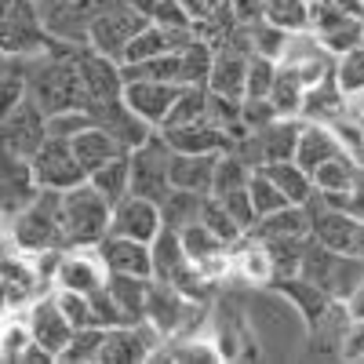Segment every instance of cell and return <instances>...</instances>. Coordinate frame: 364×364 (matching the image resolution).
<instances>
[{
	"label": "cell",
	"mask_w": 364,
	"mask_h": 364,
	"mask_svg": "<svg viewBox=\"0 0 364 364\" xmlns=\"http://www.w3.org/2000/svg\"><path fill=\"white\" fill-rule=\"evenodd\" d=\"M321 8L336 11V15H350V18H364V0H317Z\"/></svg>",
	"instance_id": "obj_54"
},
{
	"label": "cell",
	"mask_w": 364,
	"mask_h": 364,
	"mask_svg": "<svg viewBox=\"0 0 364 364\" xmlns=\"http://www.w3.org/2000/svg\"><path fill=\"white\" fill-rule=\"evenodd\" d=\"M161 204L146 200V197H120L113 208H109V233L117 237H132V240H142V245H149L157 233H161Z\"/></svg>",
	"instance_id": "obj_17"
},
{
	"label": "cell",
	"mask_w": 364,
	"mask_h": 364,
	"mask_svg": "<svg viewBox=\"0 0 364 364\" xmlns=\"http://www.w3.org/2000/svg\"><path fill=\"white\" fill-rule=\"evenodd\" d=\"M336 154H346V149L339 146V139H336V132H331L328 124H321V120H302L291 161L314 175V168H321L328 157H336Z\"/></svg>",
	"instance_id": "obj_26"
},
{
	"label": "cell",
	"mask_w": 364,
	"mask_h": 364,
	"mask_svg": "<svg viewBox=\"0 0 364 364\" xmlns=\"http://www.w3.org/2000/svg\"><path fill=\"white\" fill-rule=\"evenodd\" d=\"M22 317H26V324H29V336H33V343H41L44 350H51L55 360H58V350H63V346L70 343V336H73V324L63 317V310H58L55 288L29 302V306L22 310Z\"/></svg>",
	"instance_id": "obj_18"
},
{
	"label": "cell",
	"mask_w": 364,
	"mask_h": 364,
	"mask_svg": "<svg viewBox=\"0 0 364 364\" xmlns=\"http://www.w3.org/2000/svg\"><path fill=\"white\" fill-rule=\"evenodd\" d=\"M252 164L233 154V149H226V154H219L215 161V178H211V193H230V190H245L248 178H252Z\"/></svg>",
	"instance_id": "obj_41"
},
{
	"label": "cell",
	"mask_w": 364,
	"mask_h": 364,
	"mask_svg": "<svg viewBox=\"0 0 364 364\" xmlns=\"http://www.w3.org/2000/svg\"><path fill=\"white\" fill-rule=\"evenodd\" d=\"M273 291H277L288 306L299 314V321L302 324H314L328 306H331V295H324L310 277H302V273H291V277H281V281H273L269 284Z\"/></svg>",
	"instance_id": "obj_25"
},
{
	"label": "cell",
	"mask_w": 364,
	"mask_h": 364,
	"mask_svg": "<svg viewBox=\"0 0 364 364\" xmlns=\"http://www.w3.org/2000/svg\"><path fill=\"white\" fill-rule=\"evenodd\" d=\"M102 336H106V328H95V324H87V328H73L70 343H66L63 350H58V360H63V364H95V360H99Z\"/></svg>",
	"instance_id": "obj_40"
},
{
	"label": "cell",
	"mask_w": 364,
	"mask_h": 364,
	"mask_svg": "<svg viewBox=\"0 0 364 364\" xmlns=\"http://www.w3.org/2000/svg\"><path fill=\"white\" fill-rule=\"evenodd\" d=\"M343 306H346V314H350V317H364V273H360L357 288L350 291V299L343 302Z\"/></svg>",
	"instance_id": "obj_55"
},
{
	"label": "cell",
	"mask_w": 364,
	"mask_h": 364,
	"mask_svg": "<svg viewBox=\"0 0 364 364\" xmlns=\"http://www.w3.org/2000/svg\"><path fill=\"white\" fill-rule=\"evenodd\" d=\"M204 200L208 193H193V190H171L164 200H161V223L168 230H186L193 223H200V211H204Z\"/></svg>",
	"instance_id": "obj_34"
},
{
	"label": "cell",
	"mask_w": 364,
	"mask_h": 364,
	"mask_svg": "<svg viewBox=\"0 0 364 364\" xmlns=\"http://www.w3.org/2000/svg\"><path fill=\"white\" fill-rule=\"evenodd\" d=\"M230 273L240 277L248 288H269L273 284V255L262 240H255L252 233H245L230 248Z\"/></svg>",
	"instance_id": "obj_22"
},
{
	"label": "cell",
	"mask_w": 364,
	"mask_h": 364,
	"mask_svg": "<svg viewBox=\"0 0 364 364\" xmlns=\"http://www.w3.org/2000/svg\"><path fill=\"white\" fill-rule=\"evenodd\" d=\"M29 164H33V178H37L41 190H70V186H80V182L87 178V171L80 168L70 139L48 135V139L33 149Z\"/></svg>",
	"instance_id": "obj_10"
},
{
	"label": "cell",
	"mask_w": 364,
	"mask_h": 364,
	"mask_svg": "<svg viewBox=\"0 0 364 364\" xmlns=\"http://www.w3.org/2000/svg\"><path fill=\"white\" fill-rule=\"evenodd\" d=\"M331 77L343 87L346 99H360L364 95V44L336 55V66H331Z\"/></svg>",
	"instance_id": "obj_39"
},
{
	"label": "cell",
	"mask_w": 364,
	"mask_h": 364,
	"mask_svg": "<svg viewBox=\"0 0 364 364\" xmlns=\"http://www.w3.org/2000/svg\"><path fill=\"white\" fill-rule=\"evenodd\" d=\"M22 70H26V95L44 117L63 109H84V91L73 66V44H51L41 55H26Z\"/></svg>",
	"instance_id": "obj_1"
},
{
	"label": "cell",
	"mask_w": 364,
	"mask_h": 364,
	"mask_svg": "<svg viewBox=\"0 0 364 364\" xmlns=\"http://www.w3.org/2000/svg\"><path fill=\"white\" fill-rule=\"evenodd\" d=\"M73 66H77V77H80L84 109L87 113H95L99 106L120 99V87H124L120 63L106 58L102 51H95L91 44H73Z\"/></svg>",
	"instance_id": "obj_9"
},
{
	"label": "cell",
	"mask_w": 364,
	"mask_h": 364,
	"mask_svg": "<svg viewBox=\"0 0 364 364\" xmlns=\"http://www.w3.org/2000/svg\"><path fill=\"white\" fill-rule=\"evenodd\" d=\"M70 146H73V154H77V161H80L84 171H95V168L106 164L109 157L128 154V149H120V142H117L106 128H99V124H87L84 132H77V135L70 139Z\"/></svg>",
	"instance_id": "obj_31"
},
{
	"label": "cell",
	"mask_w": 364,
	"mask_h": 364,
	"mask_svg": "<svg viewBox=\"0 0 364 364\" xmlns=\"http://www.w3.org/2000/svg\"><path fill=\"white\" fill-rule=\"evenodd\" d=\"M273 77H277V63L262 55H248V70H245V99H269Z\"/></svg>",
	"instance_id": "obj_47"
},
{
	"label": "cell",
	"mask_w": 364,
	"mask_h": 364,
	"mask_svg": "<svg viewBox=\"0 0 364 364\" xmlns=\"http://www.w3.org/2000/svg\"><path fill=\"white\" fill-rule=\"evenodd\" d=\"M87 306H91V324L95 328H117V324H124V317H120V310L113 306V299L106 288H95L87 295Z\"/></svg>",
	"instance_id": "obj_51"
},
{
	"label": "cell",
	"mask_w": 364,
	"mask_h": 364,
	"mask_svg": "<svg viewBox=\"0 0 364 364\" xmlns=\"http://www.w3.org/2000/svg\"><path fill=\"white\" fill-rule=\"evenodd\" d=\"M146 26V15L139 8H132L128 0H102L95 18H91V29H87V44L102 51L106 58L120 63L124 48L132 44V37Z\"/></svg>",
	"instance_id": "obj_7"
},
{
	"label": "cell",
	"mask_w": 364,
	"mask_h": 364,
	"mask_svg": "<svg viewBox=\"0 0 364 364\" xmlns=\"http://www.w3.org/2000/svg\"><path fill=\"white\" fill-rule=\"evenodd\" d=\"M0 310L8 314V291H4V277H0Z\"/></svg>",
	"instance_id": "obj_59"
},
{
	"label": "cell",
	"mask_w": 364,
	"mask_h": 364,
	"mask_svg": "<svg viewBox=\"0 0 364 364\" xmlns=\"http://www.w3.org/2000/svg\"><path fill=\"white\" fill-rule=\"evenodd\" d=\"M248 41H252V55H262V58H273V63H277V58L284 55L288 33L277 29V26H269V22H262V18H255L248 26Z\"/></svg>",
	"instance_id": "obj_44"
},
{
	"label": "cell",
	"mask_w": 364,
	"mask_h": 364,
	"mask_svg": "<svg viewBox=\"0 0 364 364\" xmlns=\"http://www.w3.org/2000/svg\"><path fill=\"white\" fill-rule=\"evenodd\" d=\"M48 139V117L29 102V95L0 117V149H11V154L33 157V149Z\"/></svg>",
	"instance_id": "obj_14"
},
{
	"label": "cell",
	"mask_w": 364,
	"mask_h": 364,
	"mask_svg": "<svg viewBox=\"0 0 364 364\" xmlns=\"http://www.w3.org/2000/svg\"><path fill=\"white\" fill-rule=\"evenodd\" d=\"M211 55H215V48H211L208 41L190 37L178 48V84L182 87H204L208 70H211Z\"/></svg>",
	"instance_id": "obj_35"
},
{
	"label": "cell",
	"mask_w": 364,
	"mask_h": 364,
	"mask_svg": "<svg viewBox=\"0 0 364 364\" xmlns=\"http://www.w3.org/2000/svg\"><path fill=\"white\" fill-rule=\"evenodd\" d=\"M204 117H208V87H182L164 124H186V120H204Z\"/></svg>",
	"instance_id": "obj_45"
},
{
	"label": "cell",
	"mask_w": 364,
	"mask_h": 364,
	"mask_svg": "<svg viewBox=\"0 0 364 364\" xmlns=\"http://www.w3.org/2000/svg\"><path fill=\"white\" fill-rule=\"evenodd\" d=\"M343 113H350V99L343 95V87L336 84V77H324V80L306 87V95H302V109H299L302 120H321V124H331V120L343 117Z\"/></svg>",
	"instance_id": "obj_29"
},
{
	"label": "cell",
	"mask_w": 364,
	"mask_h": 364,
	"mask_svg": "<svg viewBox=\"0 0 364 364\" xmlns=\"http://www.w3.org/2000/svg\"><path fill=\"white\" fill-rule=\"evenodd\" d=\"M102 0H37L44 29L55 44H87V29Z\"/></svg>",
	"instance_id": "obj_11"
},
{
	"label": "cell",
	"mask_w": 364,
	"mask_h": 364,
	"mask_svg": "<svg viewBox=\"0 0 364 364\" xmlns=\"http://www.w3.org/2000/svg\"><path fill=\"white\" fill-rule=\"evenodd\" d=\"M4 317H8V314H4V310H0V331H4Z\"/></svg>",
	"instance_id": "obj_60"
},
{
	"label": "cell",
	"mask_w": 364,
	"mask_h": 364,
	"mask_svg": "<svg viewBox=\"0 0 364 364\" xmlns=\"http://www.w3.org/2000/svg\"><path fill=\"white\" fill-rule=\"evenodd\" d=\"M168 164H171V146L161 139V132H154L146 142H139L135 149H128V168H132V193L161 204L171 193V178H168Z\"/></svg>",
	"instance_id": "obj_8"
},
{
	"label": "cell",
	"mask_w": 364,
	"mask_h": 364,
	"mask_svg": "<svg viewBox=\"0 0 364 364\" xmlns=\"http://www.w3.org/2000/svg\"><path fill=\"white\" fill-rule=\"evenodd\" d=\"M259 171L288 197V204H306L314 197V175L306 168H299L295 161H269Z\"/></svg>",
	"instance_id": "obj_33"
},
{
	"label": "cell",
	"mask_w": 364,
	"mask_h": 364,
	"mask_svg": "<svg viewBox=\"0 0 364 364\" xmlns=\"http://www.w3.org/2000/svg\"><path fill=\"white\" fill-rule=\"evenodd\" d=\"M343 357L346 360H364V317H350L346 336H343Z\"/></svg>",
	"instance_id": "obj_53"
},
{
	"label": "cell",
	"mask_w": 364,
	"mask_h": 364,
	"mask_svg": "<svg viewBox=\"0 0 364 364\" xmlns=\"http://www.w3.org/2000/svg\"><path fill=\"white\" fill-rule=\"evenodd\" d=\"M248 200H252V211H255V223H259L262 215H273V211L288 208V197L273 186V182H269L259 168H255L252 178H248Z\"/></svg>",
	"instance_id": "obj_42"
},
{
	"label": "cell",
	"mask_w": 364,
	"mask_h": 364,
	"mask_svg": "<svg viewBox=\"0 0 364 364\" xmlns=\"http://www.w3.org/2000/svg\"><path fill=\"white\" fill-rule=\"evenodd\" d=\"M182 84H171V80H124V87H120V99H124V106L132 113H139L149 128H161L175 99H178Z\"/></svg>",
	"instance_id": "obj_16"
},
{
	"label": "cell",
	"mask_w": 364,
	"mask_h": 364,
	"mask_svg": "<svg viewBox=\"0 0 364 364\" xmlns=\"http://www.w3.org/2000/svg\"><path fill=\"white\" fill-rule=\"evenodd\" d=\"M55 302H58V310H63V317H66L73 328H87V324H91V306H87V295L55 288Z\"/></svg>",
	"instance_id": "obj_50"
},
{
	"label": "cell",
	"mask_w": 364,
	"mask_h": 364,
	"mask_svg": "<svg viewBox=\"0 0 364 364\" xmlns=\"http://www.w3.org/2000/svg\"><path fill=\"white\" fill-rule=\"evenodd\" d=\"M299 273H302V277H310L324 295L346 302L350 291H353L357 281H360V273H364V259L353 255V252H331V248L317 245V240L310 237L306 248H302Z\"/></svg>",
	"instance_id": "obj_4"
},
{
	"label": "cell",
	"mask_w": 364,
	"mask_h": 364,
	"mask_svg": "<svg viewBox=\"0 0 364 364\" xmlns=\"http://www.w3.org/2000/svg\"><path fill=\"white\" fill-rule=\"evenodd\" d=\"M91 117H95L99 128H106V132L120 142V149H135L139 142H146L149 135L157 132V128H149L139 113H132V109L124 106V99H113V102L99 106Z\"/></svg>",
	"instance_id": "obj_23"
},
{
	"label": "cell",
	"mask_w": 364,
	"mask_h": 364,
	"mask_svg": "<svg viewBox=\"0 0 364 364\" xmlns=\"http://www.w3.org/2000/svg\"><path fill=\"white\" fill-rule=\"evenodd\" d=\"M41 193L37 178H33V164L22 154L0 149V219H11Z\"/></svg>",
	"instance_id": "obj_13"
},
{
	"label": "cell",
	"mask_w": 364,
	"mask_h": 364,
	"mask_svg": "<svg viewBox=\"0 0 364 364\" xmlns=\"http://www.w3.org/2000/svg\"><path fill=\"white\" fill-rule=\"evenodd\" d=\"M302 95H306V84L299 80V73L291 66L277 63V77H273V87H269V102L277 109V117H299Z\"/></svg>",
	"instance_id": "obj_36"
},
{
	"label": "cell",
	"mask_w": 364,
	"mask_h": 364,
	"mask_svg": "<svg viewBox=\"0 0 364 364\" xmlns=\"http://www.w3.org/2000/svg\"><path fill=\"white\" fill-rule=\"evenodd\" d=\"M55 41L48 37L37 0H0V51L4 55H41Z\"/></svg>",
	"instance_id": "obj_5"
},
{
	"label": "cell",
	"mask_w": 364,
	"mask_h": 364,
	"mask_svg": "<svg viewBox=\"0 0 364 364\" xmlns=\"http://www.w3.org/2000/svg\"><path fill=\"white\" fill-rule=\"evenodd\" d=\"M346 324H350V314L339 299H331V306L314 321L306 324V336H310V353L317 357H343V336H346Z\"/></svg>",
	"instance_id": "obj_27"
},
{
	"label": "cell",
	"mask_w": 364,
	"mask_h": 364,
	"mask_svg": "<svg viewBox=\"0 0 364 364\" xmlns=\"http://www.w3.org/2000/svg\"><path fill=\"white\" fill-rule=\"evenodd\" d=\"M161 139L171 146V154H226L230 135L211 124V120H186V124H164L157 128Z\"/></svg>",
	"instance_id": "obj_20"
},
{
	"label": "cell",
	"mask_w": 364,
	"mask_h": 364,
	"mask_svg": "<svg viewBox=\"0 0 364 364\" xmlns=\"http://www.w3.org/2000/svg\"><path fill=\"white\" fill-rule=\"evenodd\" d=\"M11 252H15V248H11V237H8V223L0 219V259L11 255Z\"/></svg>",
	"instance_id": "obj_56"
},
{
	"label": "cell",
	"mask_w": 364,
	"mask_h": 364,
	"mask_svg": "<svg viewBox=\"0 0 364 364\" xmlns=\"http://www.w3.org/2000/svg\"><path fill=\"white\" fill-rule=\"evenodd\" d=\"M146 284H149V277H132V273H106L102 288L109 291L113 306L120 310L124 324H139V321H142V310H146Z\"/></svg>",
	"instance_id": "obj_30"
},
{
	"label": "cell",
	"mask_w": 364,
	"mask_h": 364,
	"mask_svg": "<svg viewBox=\"0 0 364 364\" xmlns=\"http://www.w3.org/2000/svg\"><path fill=\"white\" fill-rule=\"evenodd\" d=\"M328 204H336V208H343V211H350L353 219H364V164L357 168V175H353V182L343 190V193H336V197H324Z\"/></svg>",
	"instance_id": "obj_52"
},
{
	"label": "cell",
	"mask_w": 364,
	"mask_h": 364,
	"mask_svg": "<svg viewBox=\"0 0 364 364\" xmlns=\"http://www.w3.org/2000/svg\"><path fill=\"white\" fill-rule=\"evenodd\" d=\"M193 37V29H168V26H157V22H146L139 33L132 37V44L124 48L120 63H142V58H157V55H171L178 51Z\"/></svg>",
	"instance_id": "obj_24"
},
{
	"label": "cell",
	"mask_w": 364,
	"mask_h": 364,
	"mask_svg": "<svg viewBox=\"0 0 364 364\" xmlns=\"http://www.w3.org/2000/svg\"><path fill=\"white\" fill-rule=\"evenodd\" d=\"M87 124H95V117L87 109H63V113H51L48 117V135L55 139H73L77 132H84Z\"/></svg>",
	"instance_id": "obj_49"
},
{
	"label": "cell",
	"mask_w": 364,
	"mask_h": 364,
	"mask_svg": "<svg viewBox=\"0 0 364 364\" xmlns=\"http://www.w3.org/2000/svg\"><path fill=\"white\" fill-rule=\"evenodd\" d=\"M200 223H204V226H208L211 233H215V237L223 240V245H230V248L237 245L240 237H245V230H240V226H237V223L230 219V211H226V208H223V204H219L215 197H211V193H208V200H204Z\"/></svg>",
	"instance_id": "obj_46"
},
{
	"label": "cell",
	"mask_w": 364,
	"mask_h": 364,
	"mask_svg": "<svg viewBox=\"0 0 364 364\" xmlns=\"http://www.w3.org/2000/svg\"><path fill=\"white\" fill-rule=\"evenodd\" d=\"M306 4H314V0H306Z\"/></svg>",
	"instance_id": "obj_61"
},
{
	"label": "cell",
	"mask_w": 364,
	"mask_h": 364,
	"mask_svg": "<svg viewBox=\"0 0 364 364\" xmlns=\"http://www.w3.org/2000/svg\"><path fill=\"white\" fill-rule=\"evenodd\" d=\"M8 66H11V55H4V51H0V80H4V73H8Z\"/></svg>",
	"instance_id": "obj_58"
},
{
	"label": "cell",
	"mask_w": 364,
	"mask_h": 364,
	"mask_svg": "<svg viewBox=\"0 0 364 364\" xmlns=\"http://www.w3.org/2000/svg\"><path fill=\"white\" fill-rule=\"evenodd\" d=\"M164 339L157 336L146 321L139 324H117V328H106L102 336V346H99V360L95 364H132V360H149L157 353Z\"/></svg>",
	"instance_id": "obj_12"
},
{
	"label": "cell",
	"mask_w": 364,
	"mask_h": 364,
	"mask_svg": "<svg viewBox=\"0 0 364 364\" xmlns=\"http://www.w3.org/2000/svg\"><path fill=\"white\" fill-rule=\"evenodd\" d=\"M357 161L350 157V154H336V157H328L321 168H314V190L317 193H324V197H336V193H343L350 182H353V175H357Z\"/></svg>",
	"instance_id": "obj_37"
},
{
	"label": "cell",
	"mask_w": 364,
	"mask_h": 364,
	"mask_svg": "<svg viewBox=\"0 0 364 364\" xmlns=\"http://www.w3.org/2000/svg\"><path fill=\"white\" fill-rule=\"evenodd\" d=\"M149 259H154V273L149 277H157L171 288H178L182 295H190V299H208V281L197 273V266L190 262L186 248H182V240L175 230L161 226V233L149 240Z\"/></svg>",
	"instance_id": "obj_6"
},
{
	"label": "cell",
	"mask_w": 364,
	"mask_h": 364,
	"mask_svg": "<svg viewBox=\"0 0 364 364\" xmlns=\"http://www.w3.org/2000/svg\"><path fill=\"white\" fill-rule=\"evenodd\" d=\"M310 33L317 37V44L336 58L357 44H364V18H350V15H336L321 8L317 0L310 4Z\"/></svg>",
	"instance_id": "obj_19"
},
{
	"label": "cell",
	"mask_w": 364,
	"mask_h": 364,
	"mask_svg": "<svg viewBox=\"0 0 364 364\" xmlns=\"http://www.w3.org/2000/svg\"><path fill=\"white\" fill-rule=\"evenodd\" d=\"M215 161H219V154H171V164H168L171 190L211 193V178H215Z\"/></svg>",
	"instance_id": "obj_28"
},
{
	"label": "cell",
	"mask_w": 364,
	"mask_h": 364,
	"mask_svg": "<svg viewBox=\"0 0 364 364\" xmlns=\"http://www.w3.org/2000/svg\"><path fill=\"white\" fill-rule=\"evenodd\" d=\"M106 273H132V277H149L154 273V259H149V245L142 240H132V237H117V233H106L99 245H95Z\"/></svg>",
	"instance_id": "obj_21"
},
{
	"label": "cell",
	"mask_w": 364,
	"mask_h": 364,
	"mask_svg": "<svg viewBox=\"0 0 364 364\" xmlns=\"http://www.w3.org/2000/svg\"><path fill=\"white\" fill-rule=\"evenodd\" d=\"M102 281H106V266H102L95 248H63L58 252L51 288L91 295L95 288H102Z\"/></svg>",
	"instance_id": "obj_15"
},
{
	"label": "cell",
	"mask_w": 364,
	"mask_h": 364,
	"mask_svg": "<svg viewBox=\"0 0 364 364\" xmlns=\"http://www.w3.org/2000/svg\"><path fill=\"white\" fill-rule=\"evenodd\" d=\"M8 237L18 255H41L51 248H66L63 223H58V190H41L18 215H11Z\"/></svg>",
	"instance_id": "obj_3"
},
{
	"label": "cell",
	"mask_w": 364,
	"mask_h": 364,
	"mask_svg": "<svg viewBox=\"0 0 364 364\" xmlns=\"http://www.w3.org/2000/svg\"><path fill=\"white\" fill-rule=\"evenodd\" d=\"M29 343H33V336H29V324H26L22 310H8L4 331H0V360H18Z\"/></svg>",
	"instance_id": "obj_43"
},
{
	"label": "cell",
	"mask_w": 364,
	"mask_h": 364,
	"mask_svg": "<svg viewBox=\"0 0 364 364\" xmlns=\"http://www.w3.org/2000/svg\"><path fill=\"white\" fill-rule=\"evenodd\" d=\"M226 211H230V219L245 230V233H252V226H255V211H252V200H248V186L245 190H230V193H211Z\"/></svg>",
	"instance_id": "obj_48"
},
{
	"label": "cell",
	"mask_w": 364,
	"mask_h": 364,
	"mask_svg": "<svg viewBox=\"0 0 364 364\" xmlns=\"http://www.w3.org/2000/svg\"><path fill=\"white\" fill-rule=\"evenodd\" d=\"M353 255L364 259V219H357V233H353Z\"/></svg>",
	"instance_id": "obj_57"
},
{
	"label": "cell",
	"mask_w": 364,
	"mask_h": 364,
	"mask_svg": "<svg viewBox=\"0 0 364 364\" xmlns=\"http://www.w3.org/2000/svg\"><path fill=\"white\" fill-rule=\"evenodd\" d=\"M58 223L66 248H95L109 233V204L84 178L80 186L58 190Z\"/></svg>",
	"instance_id": "obj_2"
},
{
	"label": "cell",
	"mask_w": 364,
	"mask_h": 364,
	"mask_svg": "<svg viewBox=\"0 0 364 364\" xmlns=\"http://www.w3.org/2000/svg\"><path fill=\"white\" fill-rule=\"evenodd\" d=\"M262 22L284 33H302L310 29V4L306 0H262Z\"/></svg>",
	"instance_id": "obj_38"
},
{
	"label": "cell",
	"mask_w": 364,
	"mask_h": 364,
	"mask_svg": "<svg viewBox=\"0 0 364 364\" xmlns=\"http://www.w3.org/2000/svg\"><path fill=\"white\" fill-rule=\"evenodd\" d=\"M87 186L95 190L109 208L132 193V168H128V154H117L106 164H99L95 171H87Z\"/></svg>",
	"instance_id": "obj_32"
}]
</instances>
